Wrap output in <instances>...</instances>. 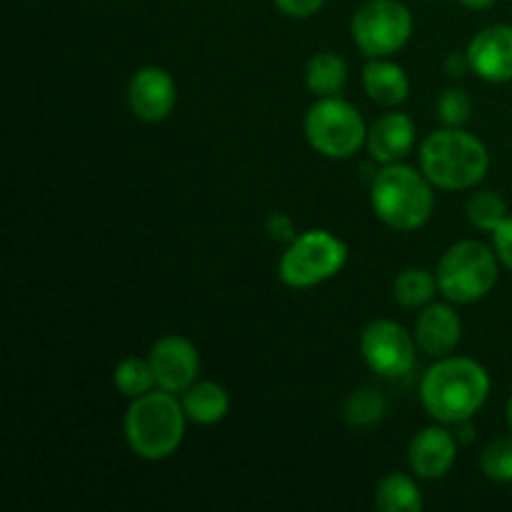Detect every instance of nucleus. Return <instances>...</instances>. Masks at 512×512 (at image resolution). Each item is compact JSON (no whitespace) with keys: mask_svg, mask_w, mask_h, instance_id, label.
Returning <instances> with one entry per match:
<instances>
[{"mask_svg":"<svg viewBox=\"0 0 512 512\" xmlns=\"http://www.w3.org/2000/svg\"><path fill=\"white\" fill-rule=\"evenodd\" d=\"M490 395V375L478 360L445 355L428 368L420 383V400L433 420L458 425L473 420Z\"/></svg>","mask_w":512,"mask_h":512,"instance_id":"nucleus-1","label":"nucleus"},{"mask_svg":"<svg viewBox=\"0 0 512 512\" xmlns=\"http://www.w3.org/2000/svg\"><path fill=\"white\" fill-rule=\"evenodd\" d=\"M185 423L188 415L175 393L160 388L155 393L150 390L140 398H133L130 408L125 410V443L138 458L158 463L180 448L185 438Z\"/></svg>","mask_w":512,"mask_h":512,"instance_id":"nucleus-2","label":"nucleus"},{"mask_svg":"<svg viewBox=\"0 0 512 512\" xmlns=\"http://www.w3.org/2000/svg\"><path fill=\"white\" fill-rule=\"evenodd\" d=\"M420 168L435 188L468 190L488 175L490 153L473 133L443 128L430 133L420 145Z\"/></svg>","mask_w":512,"mask_h":512,"instance_id":"nucleus-3","label":"nucleus"},{"mask_svg":"<svg viewBox=\"0 0 512 512\" xmlns=\"http://www.w3.org/2000/svg\"><path fill=\"white\" fill-rule=\"evenodd\" d=\"M425 173L403 163L385 165L370 185V203L375 215L395 230H418L430 220L435 195Z\"/></svg>","mask_w":512,"mask_h":512,"instance_id":"nucleus-4","label":"nucleus"},{"mask_svg":"<svg viewBox=\"0 0 512 512\" xmlns=\"http://www.w3.org/2000/svg\"><path fill=\"white\" fill-rule=\"evenodd\" d=\"M438 288L450 303H475L495 288L500 275V260L495 250L480 240H460L440 258Z\"/></svg>","mask_w":512,"mask_h":512,"instance_id":"nucleus-5","label":"nucleus"},{"mask_svg":"<svg viewBox=\"0 0 512 512\" xmlns=\"http://www.w3.org/2000/svg\"><path fill=\"white\" fill-rule=\"evenodd\" d=\"M305 138L315 153L333 160L353 158L368 143V128L363 115L348 100L318 98L305 115Z\"/></svg>","mask_w":512,"mask_h":512,"instance_id":"nucleus-6","label":"nucleus"},{"mask_svg":"<svg viewBox=\"0 0 512 512\" xmlns=\"http://www.w3.org/2000/svg\"><path fill=\"white\" fill-rule=\"evenodd\" d=\"M348 263V245L330 230H308L280 258L278 275L288 288L303 290L335 278Z\"/></svg>","mask_w":512,"mask_h":512,"instance_id":"nucleus-7","label":"nucleus"},{"mask_svg":"<svg viewBox=\"0 0 512 512\" xmlns=\"http://www.w3.org/2000/svg\"><path fill=\"white\" fill-rule=\"evenodd\" d=\"M350 33L360 53L368 58H388L413 35V13L400 0H368L355 10Z\"/></svg>","mask_w":512,"mask_h":512,"instance_id":"nucleus-8","label":"nucleus"},{"mask_svg":"<svg viewBox=\"0 0 512 512\" xmlns=\"http://www.w3.org/2000/svg\"><path fill=\"white\" fill-rule=\"evenodd\" d=\"M415 348H418L415 335H410L395 320H373L360 335L363 360L383 378L408 375L415 365Z\"/></svg>","mask_w":512,"mask_h":512,"instance_id":"nucleus-9","label":"nucleus"},{"mask_svg":"<svg viewBox=\"0 0 512 512\" xmlns=\"http://www.w3.org/2000/svg\"><path fill=\"white\" fill-rule=\"evenodd\" d=\"M148 360L150 365H153L155 383H158L160 390H168V393H185V390L198 380V350H195V345L190 343V340L180 338V335L160 338L158 343L150 348Z\"/></svg>","mask_w":512,"mask_h":512,"instance_id":"nucleus-10","label":"nucleus"},{"mask_svg":"<svg viewBox=\"0 0 512 512\" xmlns=\"http://www.w3.org/2000/svg\"><path fill=\"white\" fill-rule=\"evenodd\" d=\"M175 103H178V90L168 70L158 65H145L135 70L128 85V105L135 118L145 123H160L173 113Z\"/></svg>","mask_w":512,"mask_h":512,"instance_id":"nucleus-11","label":"nucleus"},{"mask_svg":"<svg viewBox=\"0 0 512 512\" xmlns=\"http://www.w3.org/2000/svg\"><path fill=\"white\" fill-rule=\"evenodd\" d=\"M468 63L478 78L488 83L512 80V25H488L468 43Z\"/></svg>","mask_w":512,"mask_h":512,"instance_id":"nucleus-12","label":"nucleus"},{"mask_svg":"<svg viewBox=\"0 0 512 512\" xmlns=\"http://www.w3.org/2000/svg\"><path fill=\"white\" fill-rule=\"evenodd\" d=\"M458 438L450 430L433 425L410 440L408 463L420 480H438L453 470L458 460Z\"/></svg>","mask_w":512,"mask_h":512,"instance_id":"nucleus-13","label":"nucleus"},{"mask_svg":"<svg viewBox=\"0 0 512 512\" xmlns=\"http://www.w3.org/2000/svg\"><path fill=\"white\" fill-rule=\"evenodd\" d=\"M463 340V320L450 305H428L415 320V343L430 358H445Z\"/></svg>","mask_w":512,"mask_h":512,"instance_id":"nucleus-14","label":"nucleus"},{"mask_svg":"<svg viewBox=\"0 0 512 512\" xmlns=\"http://www.w3.org/2000/svg\"><path fill=\"white\" fill-rule=\"evenodd\" d=\"M415 145V125L405 113H385L368 130V150L378 163H400Z\"/></svg>","mask_w":512,"mask_h":512,"instance_id":"nucleus-15","label":"nucleus"},{"mask_svg":"<svg viewBox=\"0 0 512 512\" xmlns=\"http://www.w3.org/2000/svg\"><path fill=\"white\" fill-rule=\"evenodd\" d=\"M363 85L368 98L383 108H395L410 95V80L405 70L385 58H370L363 68Z\"/></svg>","mask_w":512,"mask_h":512,"instance_id":"nucleus-16","label":"nucleus"},{"mask_svg":"<svg viewBox=\"0 0 512 512\" xmlns=\"http://www.w3.org/2000/svg\"><path fill=\"white\" fill-rule=\"evenodd\" d=\"M185 415L190 423L195 425H215L228 415L230 398L225 393L223 385L213 383V380H195L180 398Z\"/></svg>","mask_w":512,"mask_h":512,"instance_id":"nucleus-17","label":"nucleus"},{"mask_svg":"<svg viewBox=\"0 0 512 512\" xmlns=\"http://www.w3.org/2000/svg\"><path fill=\"white\" fill-rule=\"evenodd\" d=\"M348 83V63H345L340 55L325 53L313 55L308 60V68H305V85L313 95L318 98H333L340 95V90Z\"/></svg>","mask_w":512,"mask_h":512,"instance_id":"nucleus-18","label":"nucleus"},{"mask_svg":"<svg viewBox=\"0 0 512 512\" xmlns=\"http://www.w3.org/2000/svg\"><path fill=\"white\" fill-rule=\"evenodd\" d=\"M375 508L383 512H420L425 508V500L413 478L393 473L380 480L375 490Z\"/></svg>","mask_w":512,"mask_h":512,"instance_id":"nucleus-19","label":"nucleus"},{"mask_svg":"<svg viewBox=\"0 0 512 512\" xmlns=\"http://www.w3.org/2000/svg\"><path fill=\"white\" fill-rule=\"evenodd\" d=\"M438 290V275L428 273L425 268H408L395 278L393 298L403 308H423Z\"/></svg>","mask_w":512,"mask_h":512,"instance_id":"nucleus-20","label":"nucleus"},{"mask_svg":"<svg viewBox=\"0 0 512 512\" xmlns=\"http://www.w3.org/2000/svg\"><path fill=\"white\" fill-rule=\"evenodd\" d=\"M113 385L118 393H123L125 398H140V395L150 393L153 388H158L155 383V373L150 360L145 358H125L115 365L113 370Z\"/></svg>","mask_w":512,"mask_h":512,"instance_id":"nucleus-21","label":"nucleus"},{"mask_svg":"<svg viewBox=\"0 0 512 512\" xmlns=\"http://www.w3.org/2000/svg\"><path fill=\"white\" fill-rule=\"evenodd\" d=\"M385 415V398L375 388L353 390L345 398L343 418L350 428H370Z\"/></svg>","mask_w":512,"mask_h":512,"instance_id":"nucleus-22","label":"nucleus"},{"mask_svg":"<svg viewBox=\"0 0 512 512\" xmlns=\"http://www.w3.org/2000/svg\"><path fill=\"white\" fill-rule=\"evenodd\" d=\"M465 215L473 223V228L493 233L505 218H508V203L493 190H478L465 203Z\"/></svg>","mask_w":512,"mask_h":512,"instance_id":"nucleus-23","label":"nucleus"},{"mask_svg":"<svg viewBox=\"0 0 512 512\" xmlns=\"http://www.w3.org/2000/svg\"><path fill=\"white\" fill-rule=\"evenodd\" d=\"M480 468L493 483H512V438H495L485 445Z\"/></svg>","mask_w":512,"mask_h":512,"instance_id":"nucleus-24","label":"nucleus"},{"mask_svg":"<svg viewBox=\"0 0 512 512\" xmlns=\"http://www.w3.org/2000/svg\"><path fill=\"white\" fill-rule=\"evenodd\" d=\"M473 113V103H470L468 93L458 88H450L440 95L438 100V118L443 120L445 128H463Z\"/></svg>","mask_w":512,"mask_h":512,"instance_id":"nucleus-25","label":"nucleus"},{"mask_svg":"<svg viewBox=\"0 0 512 512\" xmlns=\"http://www.w3.org/2000/svg\"><path fill=\"white\" fill-rule=\"evenodd\" d=\"M490 235H493V250L498 255L500 265L512 270V215H508Z\"/></svg>","mask_w":512,"mask_h":512,"instance_id":"nucleus-26","label":"nucleus"},{"mask_svg":"<svg viewBox=\"0 0 512 512\" xmlns=\"http://www.w3.org/2000/svg\"><path fill=\"white\" fill-rule=\"evenodd\" d=\"M265 230H268V235L275 243H293V240L298 238L293 218L285 213H270L268 220H265Z\"/></svg>","mask_w":512,"mask_h":512,"instance_id":"nucleus-27","label":"nucleus"},{"mask_svg":"<svg viewBox=\"0 0 512 512\" xmlns=\"http://www.w3.org/2000/svg\"><path fill=\"white\" fill-rule=\"evenodd\" d=\"M273 5L288 18H310V15L320 13L325 0H273Z\"/></svg>","mask_w":512,"mask_h":512,"instance_id":"nucleus-28","label":"nucleus"},{"mask_svg":"<svg viewBox=\"0 0 512 512\" xmlns=\"http://www.w3.org/2000/svg\"><path fill=\"white\" fill-rule=\"evenodd\" d=\"M445 70H448V75H453V78H460V75H465V70H470L468 55H465V53H450L448 60H445Z\"/></svg>","mask_w":512,"mask_h":512,"instance_id":"nucleus-29","label":"nucleus"},{"mask_svg":"<svg viewBox=\"0 0 512 512\" xmlns=\"http://www.w3.org/2000/svg\"><path fill=\"white\" fill-rule=\"evenodd\" d=\"M455 438H458L460 445H468L475 440V428L470 420H463V423H458V430H455Z\"/></svg>","mask_w":512,"mask_h":512,"instance_id":"nucleus-30","label":"nucleus"},{"mask_svg":"<svg viewBox=\"0 0 512 512\" xmlns=\"http://www.w3.org/2000/svg\"><path fill=\"white\" fill-rule=\"evenodd\" d=\"M458 3L465 5V8H470V10H488V8H493L498 0H458Z\"/></svg>","mask_w":512,"mask_h":512,"instance_id":"nucleus-31","label":"nucleus"},{"mask_svg":"<svg viewBox=\"0 0 512 512\" xmlns=\"http://www.w3.org/2000/svg\"><path fill=\"white\" fill-rule=\"evenodd\" d=\"M508 423H510V428H512V395H510V400H508Z\"/></svg>","mask_w":512,"mask_h":512,"instance_id":"nucleus-32","label":"nucleus"}]
</instances>
